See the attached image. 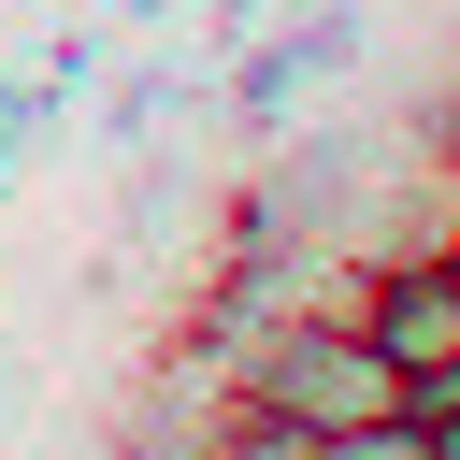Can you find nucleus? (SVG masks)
Here are the masks:
<instances>
[{
    "label": "nucleus",
    "instance_id": "nucleus-1",
    "mask_svg": "<svg viewBox=\"0 0 460 460\" xmlns=\"http://www.w3.org/2000/svg\"><path fill=\"white\" fill-rule=\"evenodd\" d=\"M244 402H273V417H302V431L331 446V431H374V417H402V374L359 345V316L273 302V316H259V345H244Z\"/></svg>",
    "mask_w": 460,
    "mask_h": 460
},
{
    "label": "nucleus",
    "instance_id": "nucleus-2",
    "mask_svg": "<svg viewBox=\"0 0 460 460\" xmlns=\"http://www.w3.org/2000/svg\"><path fill=\"white\" fill-rule=\"evenodd\" d=\"M359 345L417 388L431 359H460V273H446V244H417V259H374V288H359Z\"/></svg>",
    "mask_w": 460,
    "mask_h": 460
},
{
    "label": "nucleus",
    "instance_id": "nucleus-3",
    "mask_svg": "<svg viewBox=\"0 0 460 460\" xmlns=\"http://www.w3.org/2000/svg\"><path fill=\"white\" fill-rule=\"evenodd\" d=\"M316 460H431V446H417V417H374V431H331Z\"/></svg>",
    "mask_w": 460,
    "mask_h": 460
},
{
    "label": "nucleus",
    "instance_id": "nucleus-4",
    "mask_svg": "<svg viewBox=\"0 0 460 460\" xmlns=\"http://www.w3.org/2000/svg\"><path fill=\"white\" fill-rule=\"evenodd\" d=\"M417 446H431V460H460V402H446V417H417Z\"/></svg>",
    "mask_w": 460,
    "mask_h": 460
}]
</instances>
